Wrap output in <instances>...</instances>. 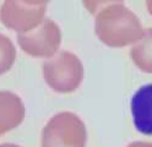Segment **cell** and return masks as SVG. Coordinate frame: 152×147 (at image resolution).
<instances>
[{
    "instance_id": "9",
    "label": "cell",
    "mask_w": 152,
    "mask_h": 147,
    "mask_svg": "<svg viewBox=\"0 0 152 147\" xmlns=\"http://www.w3.org/2000/svg\"><path fill=\"white\" fill-rule=\"evenodd\" d=\"M16 60V48L7 36L0 33V75L11 70Z\"/></svg>"
},
{
    "instance_id": "14",
    "label": "cell",
    "mask_w": 152,
    "mask_h": 147,
    "mask_svg": "<svg viewBox=\"0 0 152 147\" xmlns=\"http://www.w3.org/2000/svg\"><path fill=\"white\" fill-rule=\"evenodd\" d=\"M0 147H21V146L15 145V143H1Z\"/></svg>"
},
{
    "instance_id": "12",
    "label": "cell",
    "mask_w": 152,
    "mask_h": 147,
    "mask_svg": "<svg viewBox=\"0 0 152 147\" xmlns=\"http://www.w3.org/2000/svg\"><path fill=\"white\" fill-rule=\"evenodd\" d=\"M126 147H152L151 142H145V141H135L129 143Z\"/></svg>"
},
{
    "instance_id": "4",
    "label": "cell",
    "mask_w": 152,
    "mask_h": 147,
    "mask_svg": "<svg viewBox=\"0 0 152 147\" xmlns=\"http://www.w3.org/2000/svg\"><path fill=\"white\" fill-rule=\"evenodd\" d=\"M17 43L22 50L34 58H50L58 53L61 44V31L52 18L43 21L31 31L17 33Z\"/></svg>"
},
{
    "instance_id": "10",
    "label": "cell",
    "mask_w": 152,
    "mask_h": 147,
    "mask_svg": "<svg viewBox=\"0 0 152 147\" xmlns=\"http://www.w3.org/2000/svg\"><path fill=\"white\" fill-rule=\"evenodd\" d=\"M124 0H82L85 9L92 15H96L99 10L112 4H120Z\"/></svg>"
},
{
    "instance_id": "5",
    "label": "cell",
    "mask_w": 152,
    "mask_h": 147,
    "mask_svg": "<svg viewBox=\"0 0 152 147\" xmlns=\"http://www.w3.org/2000/svg\"><path fill=\"white\" fill-rule=\"evenodd\" d=\"M47 6L30 5L22 0H4L0 7L1 23L17 33L31 31L45 17Z\"/></svg>"
},
{
    "instance_id": "13",
    "label": "cell",
    "mask_w": 152,
    "mask_h": 147,
    "mask_svg": "<svg viewBox=\"0 0 152 147\" xmlns=\"http://www.w3.org/2000/svg\"><path fill=\"white\" fill-rule=\"evenodd\" d=\"M146 7H147V11L150 12V15L152 16V0H146Z\"/></svg>"
},
{
    "instance_id": "3",
    "label": "cell",
    "mask_w": 152,
    "mask_h": 147,
    "mask_svg": "<svg viewBox=\"0 0 152 147\" xmlns=\"http://www.w3.org/2000/svg\"><path fill=\"white\" fill-rule=\"evenodd\" d=\"M86 126L71 112L55 114L42 131V147H86Z\"/></svg>"
},
{
    "instance_id": "8",
    "label": "cell",
    "mask_w": 152,
    "mask_h": 147,
    "mask_svg": "<svg viewBox=\"0 0 152 147\" xmlns=\"http://www.w3.org/2000/svg\"><path fill=\"white\" fill-rule=\"evenodd\" d=\"M130 56L140 71L152 74V27L144 29L141 38L132 44Z\"/></svg>"
},
{
    "instance_id": "7",
    "label": "cell",
    "mask_w": 152,
    "mask_h": 147,
    "mask_svg": "<svg viewBox=\"0 0 152 147\" xmlns=\"http://www.w3.org/2000/svg\"><path fill=\"white\" fill-rule=\"evenodd\" d=\"M25 104L20 96L10 91H0V136L11 131L25 119Z\"/></svg>"
},
{
    "instance_id": "1",
    "label": "cell",
    "mask_w": 152,
    "mask_h": 147,
    "mask_svg": "<svg viewBox=\"0 0 152 147\" xmlns=\"http://www.w3.org/2000/svg\"><path fill=\"white\" fill-rule=\"evenodd\" d=\"M94 32L107 47L124 48L136 43L144 28L139 17L120 3L108 5L96 14Z\"/></svg>"
},
{
    "instance_id": "2",
    "label": "cell",
    "mask_w": 152,
    "mask_h": 147,
    "mask_svg": "<svg viewBox=\"0 0 152 147\" xmlns=\"http://www.w3.org/2000/svg\"><path fill=\"white\" fill-rule=\"evenodd\" d=\"M43 77L49 88L58 93H71L83 80V65L77 55L59 52L47 58L43 64Z\"/></svg>"
},
{
    "instance_id": "6",
    "label": "cell",
    "mask_w": 152,
    "mask_h": 147,
    "mask_svg": "<svg viewBox=\"0 0 152 147\" xmlns=\"http://www.w3.org/2000/svg\"><path fill=\"white\" fill-rule=\"evenodd\" d=\"M130 108L135 129L142 135H152V83L141 86L134 93Z\"/></svg>"
},
{
    "instance_id": "11",
    "label": "cell",
    "mask_w": 152,
    "mask_h": 147,
    "mask_svg": "<svg viewBox=\"0 0 152 147\" xmlns=\"http://www.w3.org/2000/svg\"><path fill=\"white\" fill-rule=\"evenodd\" d=\"M22 1L30 4V5H36V6H41V5L47 6V4H48L50 0H22Z\"/></svg>"
}]
</instances>
